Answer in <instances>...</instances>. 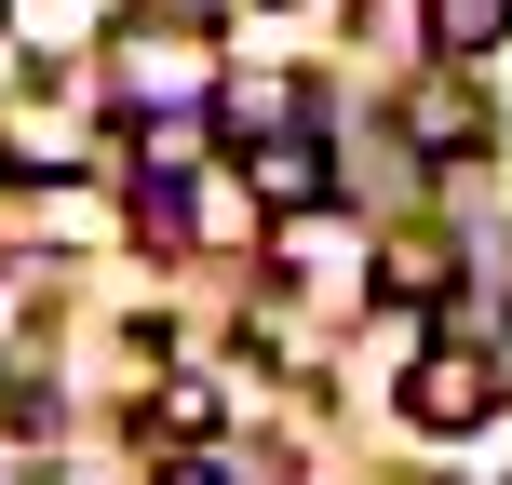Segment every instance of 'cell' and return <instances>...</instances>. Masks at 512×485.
Segmentation results:
<instances>
[{"instance_id": "1", "label": "cell", "mask_w": 512, "mask_h": 485, "mask_svg": "<svg viewBox=\"0 0 512 485\" xmlns=\"http://www.w3.org/2000/svg\"><path fill=\"white\" fill-rule=\"evenodd\" d=\"M512 405V337H445V351L405 364V418L418 432H486Z\"/></svg>"}, {"instance_id": "2", "label": "cell", "mask_w": 512, "mask_h": 485, "mask_svg": "<svg viewBox=\"0 0 512 485\" xmlns=\"http://www.w3.org/2000/svg\"><path fill=\"white\" fill-rule=\"evenodd\" d=\"M243 189L270 216H324V189H337V149L310 122H270V135H243Z\"/></svg>"}, {"instance_id": "3", "label": "cell", "mask_w": 512, "mask_h": 485, "mask_svg": "<svg viewBox=\"0 0 512 485\" xmlns=\"http://www.w3.org/2000/svg\"><path fill=\"white\" fill-rule=\"evenodd\" d=\"M364 283H378V310H432L445 283H459V243H445V230H391Z\"/></svg>"}, {"instance_id": "4", "label": "cell", "mask_w": 512, "mask_h": 485, "mask_svg": "<svg viewBox=\"0 0 512 485\" xmlns=\"http://www.w3.org/2000/svg\"><path fill=\"white\" fill-rule=\"evenodd\" d=\"M418 14H432V54H459V68L512 41V0H418Z\"/></svg>"}, {"instance_id": "5", "label": "cell", "mask_w": 512, "mask_h": 485, "mask_svg": "<svg viewBox=\"0 0 512 485\" xmlns=\"http://www.w3.org/2000/svg\"><path fill=\"white\" fill-rule=\"evenodd\" d=\"M405 122H418V149H445V162H459V149H486V108H472L459 81H432V95H418Z\"/></svg>"}, {"instance_id": "6", "label": "cell", "mask_w": 512, "mask_h": 485, "mask_svg": "<svg viewBox=\"0 0 512 485\" xmlns=\"http://www.w3.org/2000/svg\"><path fill=\"white\" fill-rule=\"evenodd\" d=\"M162 485H230V472H203V459H176V472H162Z\"/></svg>"}]
</instances>
